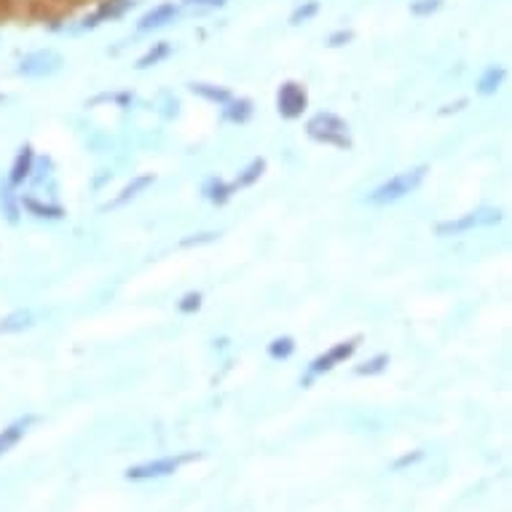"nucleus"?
I'll return each mask as SVG.
<instances>
[{"label": "nucleus", "instance_id": "10", "mask_svg": "<svg viewBox=\"0 0 512 512\" xmlns=\"http://www.w3.org/2000/svg\"><path fill=\"white\" fill-rule=\"evenodd\" d=\"M175 17H177L175 6H172V3H164V6H156L151 14H145L143 22H140V30H156V27H164Z\"/></svg>", "mask_w": 512, "mask_h": 512}, {"label": "nucleus", "instance_id": "14", "mask_svg": "<svg viewBox=\"0 0 512 512\" xmlns=\"http://www.w3.org/2000/svg\"><path fill=\"white\" fill-rule=\"evenodd\" d=\"M234 191H236L234 185L223 183V180H210V183L204 185V196H207V199H210V202H215V204L228 202Z\"/></svg>", "mask_w": 512, "mask_h": 512}, {"label": "nucleus", "instance_id": "25", "mask_svg": "<svg viewBox=\"0 0 512 512\" xmlns=\"http://www.w3.org/2000/svg\"><path fill=\"white\" fill-rule=\"evenodd\" d=\"M437 6H440V0H427V3H416L413 11H416V14H427V11H435Z\"/></svg>", "mask_w": 512, "mask_h": 512}, {"label": "nucleus", "instance_id": "6", "mask_svg": "<svg viewBox=\"0 0 512 512\" xmlns=\"http://www.w3.org/2000/svg\"><path fill=\"white\" fill-rule=\"evenodd\" d=\"M306 92L298 84H285L279 89V113L285 118H298L306 110Z\"/></svg>", "mask_w": 512, "mask_h": 512}, {"label": "nucleus", "instance_id": "18", "mask_svg": "<svg viewBox=\"0 0 512 512\" xmlns=\"http://www.w3.org/2000/svg\"><path fill=\"white\" fill-rule=\"evenodd\" d=\"M228 105H231V108L226 110V118L228 121H234V124H244V121L252 116V105L247 100L228 102Z\"/></svg>", "mask_w": 512, "mask_h": 512}, {"label": "nucleus", "instance_id": "9", "mask_svg": "<svg viewBox=\"0 0 512 512\" xmlns=\"http://www.w3.org/2000/svg\"><path fill=\"white\" fill-rule=\"evenodd\" d=\"M33 159H35L33 148H30V145H25V148L19 151L17 161H14V167H11V185L25 183L27 177H30V172H33Z\"/></svg>", "mask_w": 512, "mask_h": 512}, {"label": "nucleus", "instance_id": "23", "mask_svg": "<svg viewBox=\"0 0 512 512\" xmlns=\"http://www.w3.org/2000/svg\"><path fill=\"white\" fill-rule=\"evenodd\" d=\"M199 306H202V295L199 293H188L183 301H180V311H185V314H191V311H196Z\"/></svg>", "mask_w": 512, "mask_h": 512}, {"label": "nucleus", "instance_id": "19", "mask_svg": "<svg viewBox=\"0 0 512 512\" xmlns=\"http://www.w3.org/2000/svg\"><path fill=\"white\" fill-rule=\"evenodd\" d=\"M293 352H295V341L287 336L277 338V341H271V346H269V354L274 357V360H287V357H290Z\"/></svg>", "mask_w": 512, "mask_h": 512}, {"label": "nucleus", "instance_id": "20", "mask_svg": "<svg viewBox=\"0 0 512 512\" xmlns=\"http://www.w3.org/2000/svg\"><path fill=\"white\" fill-rule=\"evenodd\" d=\"M389 365V357L387 354H378L373 360L362 362L360 368H357V376H376V373H384Z\"/></svg>", "mask_w": 512, "mask_h": 512}, {"label": "nucleus", "instance_id": "22", "mask_svg": "<svg viewBox=\"0 0 512 512\" xmlns=\"http://www.w3.org/2000/svg\"><path fill=\"white\" fill-rule=\"evenodd\" d=\"M167 54H169V46H167V43H159L156 49L148 51V54H145V57L140 59V68H151V65H156V62H159V59L167 57Z\"/></svg>", "mask_w": 512, "mask_h": 512}, {"label": "nucleus", "instance_id": "21", "mask_svg": "<svg viewBox=\"0 0 512 512\" xmlns=\"http://www.w3.org/2000/svg\"><path fill=\"white\" fill-rule=\"evenodd\" d=\"M502 78H504L502 70L491 68L486 76H483V81H480V92H483V94L496 92V89H499V84H502Z\"/></svg>", "mask_w": 512, "mask_h": 512}, {"label": "nucleus", "instance_id": "8", "mask_svg": "<svg viewBox=\"0 0 512 512\" xmlns=\"http://www.w3.org/2000/svg\"><path fill=\"white\" fill-rule=\"evenodd\" d=\"M57 65L59 57H54V54H35V57L22 62V73H27V76H43V73L57 70Z\"/></svg>", "mask_w": 512, "mask_h": 512}, {"label": "nucleus", "instance_id": "4", "mask_svg": "<svg viewBox=\"0 0 512 512\" xmlns=\"http://www.w3.org/2000/svg\"><path fill=\"white\" fill-rule=\"evenodd\" d=\"M309 135L317 140V143L336 145V148H349V126L341 121L333 113H319L309 121Z\"/></svg>", "mask_w": 512, "mask_h": 512}, {"label": "nucleus", "instance_id": "1", "mask_svg": "<svg viewBox=\"0 0 512 512\" xmlns=\"http://www.w3.org/2000/svg\"><path fill=\"white\" fill-rule=\"evenodd\" d=\"M424 177H427V167L411 169V172H400L392 180H387L384 185H378L376 191L368 196L370 204H392L405 199L408 194H413L421 183H424Z\"/></svg>", "mask_w": 512, "mask_h": 512}, {"label": "nucleus", "instance_id": "7", "mask_svg": "<svg viewBox=\"0 0 512 512\" xmlns=\"http://www.w3.org/2000/svg\"><path fill=\"white\" fill-rule=\"evenodd\" d=\"M35 416H22V419L11 421L9 427L0 429V456H6L9 451H14L19 443H22V437L27 435V429L35 424Z\"/></svg>", "mask_w": 512, "mask_h": 512}, {"label": "nucleus", "instance_id": "2", "mask_svg": "<svg viewBox=\"0 0 512 512\" xmlns=\"http://www.w3.org/2000/svg\"><path fill=\"white\" fill-rule=\"evenodd\" d=\"M199 454H177V456H164V459H156V462H143L135 464V467H129L124 472L126 480H159V478H169V475H175L180 467H185L188 462H196Z\"/></svg>", "mask_w": 512, "mask_h": 512}, {"label": "nucleus", "instance_id": "3", "mask_svg": "<svg viewBox=\"0 0 512 512\" xmlns=\"http://www.w3.org/2000/svg\"><path fill=\"white\" fill-rule=\"evenodd\" d=\"M496 223H502V210H496V207H483V210L467 212L462 218L437 223V236H459L467 234V231H475V228L496 226Z\"/></svg>", "mask_w": 512, "mask_h": 512}, {"label": "nucleus", "instance_id": "11", "mask_svg": "<svg viewBox=\"0 0 512 512\" xmlns=\"http://www.w3.org/2000/svg\"><path fill=\"white\" fill-rule=\"evenodd\" d=\"M27 328H33V314L30 311H14L9 317L0 319V336H6V333H22Z\"/></svg>", "mask_w": 512, "mask_h": 512}, {"label": "nucleus", "instance_id": "5", "mask_svg": "<svg viewBox=\"0 0 512 512\" xmlns=\"http://www.w3.org/2000/svg\"><path fill=\"white\" fill-rule=\"evenodd\" d=\"M354 349H357V338H349V341H341V344L330 346L328 352L319 354L317 360L311 362L309 378L322 376V373H328V370H333V368H336V365L346 362L354 354Z\"/></svg>", "mask_w": 512, "mask_h": 512}, {"label": "nucleus", "instance_id": "26", "mask_svg": "<svg viewBox=\"0 0 512 512\" xmlns=\"http://www.w3.org/2000/svg\"><path fill=\"white\" fill-rule=\"evenodd\" d=\"M314 11H317V3H311L309 9H301V11H295L293 22H295V25H301V19H309L311 14H314Z\"/></svg>", "mask_w": 512, "mask_h": 512}, {"label": "nucleus", "instance_id": "15", "mask_svg": "<svg viewBox=\"0 0 512 512\" xmlns=\"http://www.w3.org/2000/svg\"><path fill=\"white\" fill-rule=\"evenodd\" d=\"M25 207L33 212V215H38V218L59 220L62 215H65V210H62V207H57V204H41L38 199H25Z\"/></svg>", "mask_w": 512, "mask_h": 512}, {"label": "nucleus", "instance_id": "16", "mask_svg": "<svg viewBox=\"0 0 512 512\" xmlns=\"http://www.w3.org/2000/svg\"><path fill=\"white\" fill-rule=\"evenodd\" d=\"M196 94H202L204 100L210 102H218V105H228L231 102V92H226V89H218V86H210V84H194L191 86Z\"/></svg>", "mask_w": 512, "mask_h": 512}, {"label": "nucleus", "instance_id": "27", "mask_svg": "<svg viewBox=\"0 0 512 512\" xmlns=\"http://www.w3.org/2000/svg\"><path fill=\"white\" fill-rule=\"evenodd\" d=\"M215 239V234H199L196 239H185L183 247H191V244H202V242H212Z\"/></svg>", "mask_w": 512, "mask_h": 512}, {"label": "nucleus", "instance_id": "12", "mask_svg": "<svg viewBox=\"0 0 512 512\" xmlns=\"http://www.w3.org/2000/svg\"><path fill=\"white\" fill-rule=\"evenodd\" d=\"M148 185H153V175L135 177V180L126 185L124 191H121V194H118L116 199H113V202H110V207H121V204H126V202H129V199H135V196L140 194V191H145Z\"/></svg>", "mask_w": 512, "mask_h": 512}, {"label": "nucleus", "instance_id": "17", "mask_svg": "<svg viewBox=\"0 0 512 512\" xmlns=\"http://www.w3.org/2000/svg\"><path fill=\"white\" fill-rule=\"evenodd\" d=\"M263 169H266V161L255 159L250 164V167L244 169L242 175H239V180H236V183H234V188H247V185H252V183H255V180H258V177L263 175Z\"/></svg>", "mask_w": 512, "mask_h": 512}, {"label": "nucleus", "instance_id": "24", "mask_svg": "<svg viewBox=\"0 0 512 512\" xmlns=\"http://www.w3.org/2000/svg\"><path fill=\"white\" fill-rule=\"evenodd\" d=\"M421 459H424V451H413V454L400 456V459L395 462V470H405V467H411V464L421 462Z\"/></svg>", "mask_w": 512, "mask_h": 512}, {"label": "nucleus", "instance_id": "13", "mask_svg": "<svg viewBox=\"0 0 512 512\" xmlns=\"http://www.w3.org/2000/svg\"><path fill=\"white\" fill-rule=\"evenodd\" d=\"M129 9H132V0H110V3H105V6L94 14L92 22H89V19H86V22H89V25H97L102 19L121 17V14H126Z\"/></svg>", "mask_w": 512, "mask_h": 512}]
</instances>
